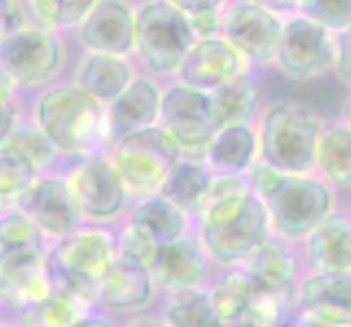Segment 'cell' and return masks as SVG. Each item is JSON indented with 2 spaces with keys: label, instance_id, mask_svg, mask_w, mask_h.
I'll use <instances>...</instances> for the list:
<instances>
[{
  "label": "cell",
  "instance_id": "obj_9",
  "mask_svg": "<svg viewBox=\"0 0 351 327\" xmlns=\"http://www.w3.org/2000/svg\"><path fill=\"white\" fill-rule=\"evenodd\" d=\"M336 33L304 14H288L273 68L282 77L306 83L334 72Z\"/></svg>",
  "mask_w": 351,
  "mask_h": 327
},
{
  "label": "cell",
  "instance_id": "obj_10",
  "mask_svg": "<svg viewBox=\"0 0 351 327\" xmlns=\"http://www.w3.org/2000/svg\"><path fill=\"white\" fill-rule=\"evenodd\" d=\"M221 14V35L247 57L251 68L256 72L273 68L286 16L262 5L260 0H229Z\"/></svg>",
  "mask_w": 351,
  "mask_h": 327
},
{
  "label": "cell",
  "instance_id": "obj_4",
  "mask_svg": "<svg viewBox=\"0 0 351 327\" xmlns=\"http://www.w3.org/2000/svg\"><path fill=\"white\" fill-rule=\"evenodd\" d=\"M118 256V225L83 223L68 236L48 242L55 284L90 299ZM96 306V304H94Z\"/></svg>",
  "mask_w": 351,
  "mask_h": 327
},
{
  "label": "cell",
  "instance_id": "obj_1",
  "mask_svg": "<svg viewBox=\"0 0 351 327\" xmlns=\"http://www.w3.org/2000/svg\"><path fill=\"white\" fill-rule=\"evenodd\" d=\"M27 114L51 140L64 162L105 155L114 144L107 105L70 79L31 94Z\"/></svg>",
  "mask_w": 351,
  "mask_h": 327
},
{
  "label": "cell",
  "instance_id": "obj_43",
  "mask_svg": "<svg viewBox=\"0 0 351 327\" xmlns=\"http://www.w3.org/2000/svg\"><path fill=\"white\" fill-rule=\"evenodd\" d=\"M18 105H27V96H24L18 86L7 75V70L0 66V109L5 107H18Z\"/></svg>",
  "mask_w": 351,
  "mask_h": 327
},
{
  "label": "cell",
  "instance_id": "obj_12",
  "mask_svg": "<svg viewBox=\"0 0 351 327\" xmlns=\"http://www.w3.org/2000/svg\"><path fill=\"white\" fill-rule=\"evenodd\" d=\"M214 271V264L195 229L175 240L155 245L149 262V273L162 297L208 286Z\"/></svg>",
  "mask_w": 351,
  "mask_h": 327
},
{
  "label": "cell",
  "instance_id": "obj_11",
  "mask_svg": "<svg viewBox=\"0 0 351 327\" xmlns=\"http://www.w3.org/2000/svg\"><path fill=\"white\" fill-rule=\"evenodd\" d=\"M160 125L171 133L181 157L203 162L216 133L208 116V92L177 79L164 83Z\"/></svg>",
  "mask_w": 351,
  "mask_h": 327
},
{
  "label": "cell",
  "instance_id": "obj_31",
  "mask_svg": "<svg viewBox=\"0 0 351 327\" xmlns=\"http://www.w3.org/2000/svg\"><path fill=\"white\" fill-rule=\"evenodd\" d=\"M160 314L168 327H225L205 286L164 295Z\"/></svg>",
  "mask_w": 351,
  "mask_h": 327
},
{
  "label": "cell",
  "instance_id": "obj_26",
  "mask_svg": "<svg viewBox=\"0 0 351 327\" xmlns=\"http://www.w3.org/2000/svg\"><path fill=\"white\" fill-rule=\"evenodd\" d=\"M123 223H129L144 236H149L155 245L175 240L195 229V221L184 210L164 195H153L147 199L131 201Z\"/></svg>",
  "mask_w": 351,
  "mask_h": 327
},
{
  "label": "cell",
  "instance_id": "obj_15",
  "mask_svg": "<svg viewBox=\"0 0 351 327\" xmlns=\"http://www.w3.org/2000/svg\"><path fill=\"white\" fill-rule=\"evenodd\" d=\"M197 234L203 242L205 251H208L214 269H223V266L242 264L249 253L256 247H260L273 232H271L269 216H266L264 210V203L253 197L247 208L236 218H232V221Z\"/></svg>",
  "mask_w": 351,
  "mask_h": 327
},
{
  "label": "cell",
  "instance_id": "obj_44",
  "mask_svg": "<svg viewBox=\"0 0 351 327\" xmlns=\"http://www.w3.org/2000/svg\"><path fill=\"white\" fill-rule=\"evenodd\" d=\"M116 321H118V327H168L160 310H144V312L129 314V317L116 319Z\"/></svg>",
  "mask_w": 351,
  "mask_h": 327
},
{
  "label": "cell",
  "instance_id": "obj_13",
  "mask_svg": "<svg viewBox=\"0 0 351 327\" xmlns=\"http://www.w3.org/2000/svg\"><path fill=\"white\" fill-rule=\"evenodd\" d=\"M14 205L31 218L48 242L68 236L86 223L62 175V168L40 175Z\"/></svg>",
  "mask_w": 351,
  "mask_h": 327
},
{
  "label": "cell",
  "instance_id": "obj_19",
  "mask_svg": "<svg viewBox=\"0 0 351 327\" xmlns=\"http://www.w3.org/2000/svg\"><path fill=\"white\" fill-rule=\"evenodd\" d=\"M304 271L321 275L351 273V212L338 208L299 242Z\"/></svg>",
  "mask_w": 351,
  "mask_h": 327
},
{
  "label": "cell",
  "instance_id": "obj_42",
  "mask_svg": "<svg viewBox=\"0 0 351 327\" xmlns=\"http://www.w3.org/2000/svg\"><path fill=\"white\" fill-rule=\"evenodd\" d=\"M334 75L351 92V27L336 35V64Z\"/></svg>",
  "mask_w": 351,
  "mask_h": 327
},
{
  "label": "cell",
  "instance_id": "obj_39",
  "mask_svg": "<svg viewBox=\"0 0 351 327\" xmlns=\"http://www.w3.org/2000/svg\"><path fill=\"white\" fill-rule=\"evenodd\" d=\"M282 177H284V173L277 171L275 166L266 164L264 160H260V157L245 171V181L251 190V195L260 201H264L277 186H280Z\"/></svg>",
  "mask_w": 351,
  "mask_h": 327
},
{
  "label": "cell",
  "instance_id": "obj_3",
  "mask_svg": "<svg viewBox=\"0 0 351 327\" xmlns=\"http://www.w3.org/2000/svg\"><path fill=\"white\" fill-rule=\"evenodd\" d=\"M192 31L188 16L166 0L136 3V46L133 59L140 72L162 83L175 81L190 51Z\"/></svg>",
  "mask_w": 351,
  "mask_h": 327
},
{
  "label": "cell",
  "instance_id": "obj_18",
  "mask_svg": "<svg viewBox=\"0 0 351 327\" xmlns=\"http://www.w3.org/2000/svg\"><path fill=\"white\" fill-rule=\"evenodd\" d=\"M256 72L238 48L227 42L223 35L208 40H195L184 59L177 81L186 83L190 88L210 92L223 86L227 81H234L242 75Z\"/></svg>",
  "mask_w": 351,
  "mask_h": 327
},
{
  "label": "cell",
  "instance_id": "obj_20",
  "mask_svg": "<svg viewBox=\"0 0 351 327\" xmlns=\"http://www.w3.org/2000/svg\"><path fill=\"white\" fill-rule=\"evenodd\" d=\"M299 312L328 327H351V273H308L297 282Z\"/></svg>",
  "mask_w": 351,
  "mask_h": 327
},
{
  "label": "cell",
  "instance_id": "obj_46",
  "mask_svg": "<svg viewBox=\"0 0 351 327\" xmlns=\"http://www.w3.org/2000/svg\"><path fill=\"white\" fill-rule=\"evenodd\" d=\"M27 112V105H18V107H5L0 109V144H3L9 136V131L14 129L18 123V118Z\"/></svg>",
  "mask_w": 351,
  "mask_h": 327
},
{
  "label": "cell",
  "instance_id": "obj_24",
  "mask_svg": "<svg viewBox=\"0 0 351 327\" xmlns=\"http://www.w3.org/2000/svg\"><path fill=\"white\" fill-rule=\"evenodd\" d=\"M260 114L262 101L256 72L227 81L208 92V116L216 131L229 125L258 123Z\"/></svg>",
  "mask_w": 351,
  "mask_h": 327
},
{
  "label": "cell",
  "instance_id": "obj_54",
  "mask_svg": "<svg viewBox=\"0 0 351 327\" xmlns=\"http://www.w3.org/2000/svg\"><path fill=\"white\" fill-rule=\"evenodd\" d=\"M7 208H9V205H7V203H5L3 199H0V216L5 214V210H7Z\"/></svg>",
  "mask_w": 351,
  "mask_h": 327
},
{
  "label": "cell",
  "instance_id": "obj_50",
  "mask_svg": "<svg viewBox=\"0 0 351 327\" xmlns=\"http://www.w3.org/2000/svg\"><path fill=\"white\" fill-rule=\"evenodd\" d=\"M7 35H9V27H7V16H5V0H0V44L5 42Z\"/></svg>",
  "mask_w": 351,
  "mask_h": 327
},
{
  "label": "cell",
  "instance_id": "obj_40",
  "mask_svg": "<svg viewBox=\"0 0 351 327\" xmlns=\"http://www.w3.org/2000/svg\"><path fill=\"white\" fill-rule=\"evenodd\" d=\"M5 16H7L9 33L20 29L42 27L38 18V9H35V0H5Z\"/></svg>",
  "mask_w": 351,
  "mask_h": 327
},
{
  "label": "cell",
  "instance_id": "obj_21",
  "mask_svg": "<svg viewBox=\"0 0 351 327\" xmlns=\"http://www.w3.org/2000/svg\"><path fill=\"white\" fill-rule=\"evenodd\" d=\"M162 96L164 83L140 72L112 103H107V118L114 140L160 125Z\"/></svg>",
  "mask_w": 351,
  "mask_h": 327
},
{
  "label": "cell",
  "instance_id": "obj_25",
  "mask_svg": "<svg viewBox=\"0 0 351 327\" xmlns=\"http://www.w3.org/2000/svg\"><path fill=\"white\" fill-rule=\"evenodd\" d=\"M260 157L258 125H229L214 133L205 164L212 173L221 175H245L247 168Z\"/></svg>",
  "mask_w": 351,
  "mask_h": 327
},
{
  "label": "cell",
  "instance_id": "obj_41",
  "mask_svg": "<svg viewBox=\"0 0 351 327\" xmlns=\"http://www.w3.org/2000/svg\"><path fill=\"white\" fill-rule=\"evenodd\" d=\"M188 27H190L192 38H195V40L216 38V35H221V29H223V14H221V9L199 11V14L188 16Z\"/></svg>",
  "mask_w": 351,
  "mask_h": 327
},
{
  "label": "cell",
  "instance_id": "obj_6",
  "mask_svg": "<svg viewBox=\"0 0 351 327\" xmlns=\"http://www.w3.org/2000/svg\"><path fill=\"white\" fill-rule=\"evenodd\" d=\"M105 155L131 201L160 195L173 164L181 160L175 140L162 125L114 140Z\"/></svg>",
  "mask_w": 351,
  "mask_h": 327
},
{
  "label": "cell",
  "instance_id": "obj_48",
  "mask_svg": "<svg viewBox=\"0 0 351 327\" xmlns=\"http://www.w3.org/2000/svg\"><path fill=\"white\" fill-rule=\"evenodd\" d=\"M260 3L275 9V11H280L282 16H288V14H297L304 0H260Z\"/></svg>",
  "mask_w": 351,
  "mask_h": 327
},
{
  "label": "cell",
  "instance_id": "obj_7",
  "mask_svg": "<svg viewBox=\"0 0 351 327\" xmlns=\"http://www.w3.org/2000/svg\"><path fill=\"white\" fill-rule=\"evenodd\" d=\"M0 66L27 96L66 79L70 66L68 35L33 27L11 31L0 44Z\"/></svg>",
  "mask_w": 351,
  "mask_h": 327
},
{
  "label": "cell",
  "instance_id": "obj_35",
  "mask_svg": "<svg viewBox=\"0 0 351 327\" xmlns=\"http://www.w3.org/2000/svg\"><path fill=\"white\" fill-rule=\"evenodd\" d=\"M31 247H48V240L27 214L9 205L0 216V260Z\"/></svg>",
  "mask_w": 351,
  "mask_h": 327
},
{
  "label": "cell",
  "instance_id": "obj_33",
  "mask_svg": "<svg viewBox=\"0 0 351 327\" xmlns=\"http://www.w3.org/2000/svg\"><path fill=\"white\" fill-rule=\"evenodd\" d=\"M297 312H299L297 288L295 290L258 288L240 319L258 327H288L290 321L297 317Z\"/></svg>",
  "mask_w": 351,
  "mask_h": 327
},
{
  "label": "cell",
  "instance_id": "obj_47",
  "mask_svg": "<svg viewBox=\"0 0 351 327\" xmlns=\"http://www.w3.org/2000/svg\"><path fill=\"white\" fill-rule=\"evenodd\" d=\"M72 327H118V321L110 314H105L103 310H94L88 317H83L81 321H77Z\"/></svg>",
  "mask_w": 351,
  "mask_h": 327
},
{
  "label": "cell",
  "instance_id": "obj_37",
  "mask_svg": "<svg viewBox=\"0 0 351 327\" xmlns=\"http://www.w3.org/2000/svg\"><path fill=\"white\" fill-rule=\"evenodd\" d=\"M297 14L308 16L338 35L351 27V0H304Z\"/></svg>",
  "mask_w": 351,
  "mask_h": 327
},
{
  "label": "cell",
  "instance_id": "obj_51",
  "mask_svg": "<svg viewBox=\"0 0 351 327\" xmlns=\"http://www.w3.org/2000/svg\"><path fill=\"white\" fill-rule=\"evenodd\" d=\"M338 118L347 120V123L351 125V92L347 94V99L343 101V105H341V116H338Z\"/></svg>",
  "mask_w": 351,
  "mask_h": 327
},
{
  "label": "cell",
  "instance_id": "obj_2",
  "mask_svg": "<svg viewBox=\"0 0 351 327\" xmlns=\"http://www.w3.org/2000/svg\"><path fill=\"white\" fill-rule=\"evenodd\" d=\"M260 160L280 173H314L317 147L325 118L312 105L284 99L262 109L258 118Z\"/></svg>",
  "mask_w": 351,
  "mask_h": 327
},
{
  "label": "cell",
  "instance_id": "obj_17",
  "mask_svg": "<svg viewBox=\"0 0 351 327\" xmlns=\"http://www.w3.org/2000/svg\"><path fill=\"white\" fill-rule=\"evenodd\" d=\"M162 299L149 269L140 264L118 260L112 264L94 290V304L114 319H123L129 314L153 310Z\"/></svg>",
  "mask_w": 351,
  "mask_h": 327
},
{
  "label": "cell",
  "instance_id": "obj_14",
  "mask_svg": "<svg viewBox=\"0 0 351 327\" xmlns=\"http://www.w3.org/2000/svg\"><path fill=\"white\" fill-rule=\"evenodd\" d=\"M55 288L48 247H31L0 260V304L5 314H18Z\"/></svg>",
  "mask_w": 351,
  "mask_h": 327
},
{
  "label": "cell",
  "instance_id": "obj_45",
  "mask_svg": "<svg viewBox=\"0 0 351 327\" xmlns=\"http://www.w3.org/2000/svg\"><path fill=\"white\" fill-rule=\"evenodd\" d=\"M166 3H171L175 9L181 11V14L192 16V14H199V11L223 9L229 0H166Z\"/></svg>",
  "mask_w": 351,
  "mask_h": 327
},
{
  "label": "cell",
  "instance_id": "obj_49",
  "mask_svg": "<svg viewBox=\"0 0 351 327\" xmlns=\"http://www.w3.org/2000/svg\"><path fill=\"white\" fill-rule=\"evenodd\" d=\"M288 327H328V325H323V323H319V321H314V319L306 317L304 312H297V317H295L293 321H290Z\"/></svg>",
  "mask_w": 351,
  "mask_h": 327
},
{
  "label": "cell",
  "instance_id": "obj_28",
  "mask_svg": "<svg viewBox=\"0 0 351 327\" xmlns=\"http://www.w3.org/2000/svg\"><path fill=\"white\" fill-rule=\"evenodd\" d=\"M314 173L336 190H351V125L343 118L325 120L321 131Z\"/></svg>",
  "mask_w": 351,
  "mask_h": 327
},
{
  "label": "cell",
  "instance_id": "obj_56",
  "mask_svg": "<svg viewBox=\"0 0 351 327\" xmlns=\"http://www.w3.org/2000/svg\"><path fill=\"white\" fill-rule=\"evenodd\" d=\"M349 212H351V205H349Z\"/></svg>",
  "mask_w": 351,
  "mask_h": 327
},
{
  "label": "cell",
  "instance_id": "obj_16",
  "mask_svg": "<svg viewBox=\"0 0 351 327\" xmlns=\"http://www.w3.org/2000/svg\"><path fill=\"white\" fill-rule=\"evenodd\" d=\"M72 38L81 51L133 57L136 0H99Z\"/></svg>",
  "mask_w": 351,
  "mask_h": 327
},
{
  "label": "cell",
  "instance_id": "obj_55",
  "mask_svg": "<svg viewBox=\"0 0 351 327\" xmlns=\"http://www.w3.org/2000/svg\"><path fill=\"white\" fill-rule=\"evenodd\" d=\"M0 312H3V304H0Z\"/></svg>",
  "mask_w": 351,
  "mask_h": 327
},
{
  "label": "cell",
  "instance_id": "obj_23",
  "mask_svg": "<svg viewBox=\"0 0 351 327\" xmlns=\"http://www.w3.org/2000/svg\"><path fill=\"white\" fill-rule=\"evenodd\" d=\"M242 266L256 286L266 290H295L304 275L299 245L273 234L249 253Z\"/></svg>",
  "mask_w": 351,
  "mask_h": 327
},
{
  "label": "cell",
  "instance_id": "obj_53",
  "mask_svg": "<svg viewBox=\"0 0 351 327\" xmlns=\"http://www.w3.org/2000/svg\"><path fill=\"white\" fill-rule=\"evenodd\" d=\"M225 327H258V325H253V323H249V321L238 319V321H234V323H227Z\"/></svg>",
  "mask_w": 351,
  "mask_h": 327
},
{
  "label": "cell",
  "instance_id": "obj_30",
  "mask_svg": "<svg viewBox=\"0 0 351 327\" xmlns=\"http://www.w3.org/2000/svg\"><path fill=\"white\" fill-rule=\"evenodd\" d=\"M210 181L212 171L208 168V164L201 160H186V157H181L179 162L173 164L160 195L171 199L195 221L197 212L203 205V199L208 195Z\"/></svg>",
  "mask_w": 351,
  "mask_h": 327
},
{
  "label": "cell",
  "instance_id": "obj_8",
  "mask_svg": "<svg viewBox=\"0 0 351 327\" xmlns=\"http://www.w3.org/2000/svg\"><path fill=\"white\" fill-rule=\"evenodd\" d=\"M62 175L86 223L120 225L131 199L107 155L64 162Z\"/></svg>",
  "mask_w": 351,
  "mask_h": 327
},
{
  "label": "cell",
  "instance_id": "obj_38",
  "mask_svg": "<svg viewBox=\"0 0 351 327\" xmlns=\"http://www.w3.org/2000/svg\"><path fill=\"white\" fill-rule=\"evenodd\" d=\"M155 251V242L144 236L140 229H136L129 223L118 225V260H125L131 264H140L149 269L151 256Z\"/></svg>",
  "mask_w": 351,
  "mask_h": 327
},
{
  "label": "cell",
  "instance_id": "obj_32",
  "mask_svg": "<svg viewBox=\"0 0 351 327\" xmlns=\"http://www.w3.org/2000/svg\"><path fill=\"white\" fill-rule=\"evenodd\" d=\"M5 142H9L11 147H16L24 157H27L40 175L55 173L64 166L62 155L55 151L51 140L44 136L42 129L33 123L27 112L18 118V123L9 131Z\"/></svg>",
  "mask_w": 351,
  "mask_h": 327
},
{
  "label": "cell",
  "instance_id": "obj_29",
  "mask_svg": "<svg viewBox=\"0 0 351 327\" xmlns=\"http://www.w3.org/2000/svg\"><path fill=\"white\" fill-rule=\"evenodd\" d=\"M205 290H208L214 310L219 312V317L227 325L238 321L245 314L258 286L251 280V275L245 271V266L236 264V266L216 269Z\"/></svg>",
  "mask_w": 351,
  "mask_h": 327
},
{
  "label": "cell",
  "instance_id": "obj_22",
  "mask_svg": "<svg viewBox=\"0 0 351 327\" xmlns=\"http://www.w3.org/2000/svg\"><path fill=\"white\" fill-rule=\"evenodd\" d=\"M138 75L140 68L133 57L81 51L68 79L107 105Z\"/></svg>",
  "mask_w": 351,
  "mask_h": 327
},
{
  "label": "cell",
  "instance_id": "obj_34",
  "mask_svg": "<svg viewBox=\"0 0 351 327\" xmlns=\"http://www.w3.org/2000/svg\"><path fill=\"white\" fill-rule=\"evenodd\" d=\"M40 177L35 166L9 142L0 144V199L14 205Z\"/></svg>",
  "mask_w": 351,
  "mask_h": 327
},
{
  "label": "cell",
  "instance_id": "obj_27",
  "mask_svg": "<svg viewBox=\"0 0 351 327\" xmlns=\"http://www.w3.org/2000/svg\"><path fill=\"white\" fill-rule=\"evenodd\" d=\"M99 310L90 299L57 286L44 299L14 314L20 327H72L90 312Z\"/></svg>",
  "mask_w": 351,
  "mask_h": 327
},
{
  "label": "cell",
  "instance_id": "obj_36",
  "mask_svg": "<svg viewBox=\"0 0 351 327\" xmlns=\"http://www.w3.org/2000/svg\"><path fill=\"white\" fill-rule=\"evenodd\" d=\"M99 0H35L38 18L44 29L72 35L86 20Z\"/></svg>",
  "mask_w": 351,
  "mask_h": 327
},
{
  "label": "cell",
  "instance_id": "obj_52",
  "mask_svg": "<svg viewBox=\"0 0 351 327\" xmlns=\"http://www.w3.org/2000/svg\"><path fill=\"white\" fill-rule=\"evenodd\" d=\"M0 327H20V325L16 323V319L11 317V314L0 312Z\"/></svg>",
  "mask_w": 351,
  "mask_h": 327
},
{
  "label": "cell",
  "instance_id": "obj_5",
  "mask_svg": "<svg viewBox=\"0 0 351 327\" xmlns=\"http://www.w3.org/2000/svg\"><path fill=\"white\" fill-rule=\"evenodd\" d=\"M273 236L299 245L338 210V190L317 173L286 175L264 201Z\"/></svg>",
  "mask_w": 351,
  "mask_h": 327
}]
</instances>
